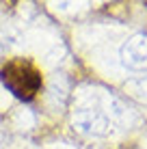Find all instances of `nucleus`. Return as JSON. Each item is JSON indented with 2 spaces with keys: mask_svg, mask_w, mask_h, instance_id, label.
<instances>
[{
  "mask_svg": "<svg viewBox=\"0 0 147 149\" xmlns=\"http://www.w3.org/2000/svg\"><path fill=\"white\" fill-rule=\"evenodd\" d=\"M0 82L15 97L28 102L41 89V74L37 71V67L33 63H28L24 58H17V61L7 63L0 69Z\"/></svg>",
  "mask_w": 147,
  "mask_h": 149,
  "instance_id": "obj_1",
  "label": "nucleus"
}]
</instances>
